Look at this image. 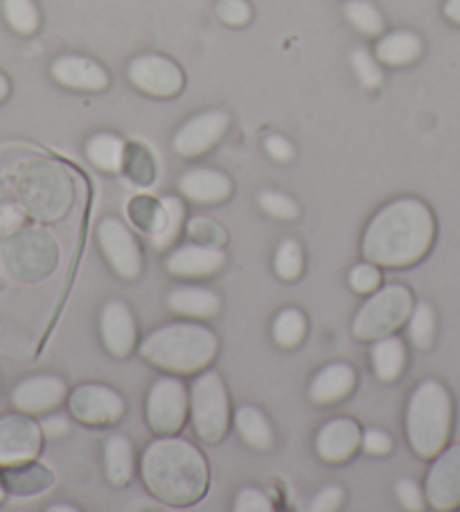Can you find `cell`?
I'll return each instance as SVG.
<instances>
[{"mask_svg":"<svg viewBox=\"0 0 460 512\" xmlns=\"http://www.w3.org/2000/svg\"><path fill=\"white\" fill-rule=\"evenodd\" d=\"M436 240V219L422 199L400 197L370 219L361 255L386 269H406L418 264Z\"/></svg>","mask_w":460,"mask_h":512,"instance_id":"1","label":"cell"},{"mask_svg":"<svg viewBox=\"0 0 460 512\" xmlns=\"http://www.w3.org/2000/svg\"><path fill=\"white\" fill-rule=\"evenodd\" d=\"M140 474L152 497L167 506H192L208 492V461L190 440L161 436L145 449Z\"/></svg>","mask_w":460,"mask_h":512,"instance_id":"2","label":"cell"},{"mask_svg":"<svg viewBox=\"0 0 460 512\" xmlns=\"http://www.w3.org/2000/svg\"><path fill=\"white\" fill-rule=\"evenodd\" d=\"M0 179L21 201L28 217L41 224L64 219L77 199L73 172L57 158L43 154H19L10 158L0 170Z\"/></svg>","mask_w":460,"mask_h":512,"instance_id":"3","label":"cell"},{"mask_svg":"<svg viewBox=\"0 0 460 512\" xmlns=\"http://www.w3.org/2000/svg\"><path fill=\"white\" fill-rule=\"evenodd\" d=\"M217 350V334L194 321L161 325L140 343V357L172 375H199L215 361Z\"/></svg>","mask_w":460,"mask_h":512,"instance_id":"4","label":"cell"},{"mask_svg":"<svg viewBox=\"0 0 460 512\" xmlns=\"http://www.w3.org/2000/svg\"><path fill=\"white\" fill-rule=\"evenodd\" d=\"M454 422V402L438 379H424L406 404V440L420 458H436L447 447Z\"/></svg>","mask_w":460,"mask_h":512,"instance_id":"5","label":"cell"},{"mask_svg":"<svg viewBox=\"0 0 460 512\" xmlns=\"http://www.w3.org/2000/svg\"><path fill=\"white\" fill-rule=\"evenodd\" d=\"M59 244L46 228L23 226L0 240V264L21 285L50 278L59 267Z\"/></svg>","mask_w":460,"mask_h":512,"instance_id":"6","label":"cell"},{"mask_svg":"<svg viewBox=\"0 0 460 512\" xmlns=\"http://www.w3.org/2000/svg\"><path fill=\"white\" fill-rule=\"evenodd\" d=\"M413 291L404 285H384L368 294L366 303L352 321V334L359 341H377L388 334H395L409 321L413 312Z\"/></svg>","mask_w":460,"mask_h":512,"instance_id":"7","label":"cell"},{"mask_svg":"<svg viewBox=\"0 0 460 512\" xmlns=\"http://www.w3.org/2000/svg\"><path fill=\"white\" fill-rule=\"evenodd\" d=\"M190 422L203 443L224 440L230 427V400L224 379L215 370H201L190 386Z\"/></svg>","mask_w":460,"mask_h":512,"instance_id":"8","label":"cell"},{"mask_svg":"<svg viewBox=\"0 0 460 512\" xmlns=\"http://www.w3.org/2000/svg\"><path fill=\"white\" fill-rule=\"evenodd\" d=\"M147 425L158 436H174L183 429L190 416V391L179 377L165 375L158 377L149 388L147 404Z\"/></svg>","mask_w":460,"mask_h":512,"instance_id":"9","label":"cell"},{"mask_svg":"<svg viewBox=\"0 0 460 512\" xmlns=\"http://www.w3.org/2000/svg\"><path fill=\"white\" fill-rule=\"evenodd\" d=\"M127 77L134 88L158 100L176 97L185 86L183 68L167 55L158 52H145L129 61Z\"/></svg>","mask_w":460,"mask_h":512,"instance_id":"10","label":"cell"},{"mask_svg":"<svg viewBox=\"0 0 460 512\" xmlns=\"http://www.w3.org/2000/svg\"><path fill=\"white\" fill-rule=\"evenodd\" d=\"M97 244L111 269L125 280H136L143 273V251L134 231L118 217H104L97 224Z\"/></svg>","mask_w":460,"mask_h":512,"instance_id":"11","label":"cell"},{"mask_svg":"<svg viewBox=\"0 0 460 512\" xmlns=\"http://www.w3.org/2000/svg\"><path fill=\"white\" fill-rule=\"evenodd\" d=\"M41 447L43 431L34 416L16 409L0 416V467L34 461Z\"/></svg>","mask_w":460,"mask_h":512,"instance_id":"12","label":"cell"},{"mask_svg":"<svg viewBox=\"0 0 460 512\" xmlns=\"http://www.w3.org/2000/svg\"><path fill=\"white\" fill-rule=\"evenodd\" d=\"M70 416L91 427L115 425L125 416V400L118 391L104 384H82L68 395Z\"/></svg>","mask_w":460,"mask_h":512,"instance_id":"13","label":"cell"},{"mask_svg":"<svg viewBox=\"0 0 460 512\" xmlns=\"http://www.w3.org/2000/svg\"><path fill=\"white\" fill-rule=\"evenodd\" d=\"M230 127V116L221 109L201 111L176 129L172 138L174 152L183 158H199L215 149Z\"/></svg>","mask_w":460,"mask_h":512,"instance_id":"14","label":"cell"},{"mask_svg":"<svg viewBox=\"0 0 460 512\" xmlns=\"http://www.w3.org/2000/svg\"><path fill=\"white\" fill-rule=\"evenodd\" d=\"M424 497L440 512L460 506V443L445 447L436 456L424 481Z\"/></svg>","mask_w":460,"mask_h":512,"instance_id":"15","label":"cell"},{"mask_svg":"<svg viewBox=\"0 0 460 512\" xmlns=\"http://www.w3.org/2000/svg\"><path fill=\"white\" fill-rule=\"evenodd\" d=\"M68 397V384L57 375H32L21 379L12 391V406L28 416H46Z\"/></svg>","mask_w":460,"mask_h":512,"instance_id":"16","label":"cell"},{"mask_svg":"<svg viewBox=\"0 0 460 512\" xmlns=\"http://www.w3.org/2000/svg\"><path fill=\"white\" fill-rule=\"evenodd\" d=\"M50 77L59 86L77 93H102L111 84L109 70L86 55H59L50 64Z\"/></svg>","mask_w":460,"mask_h":512,"instance_id":"17","label":"cell"},{"mask_svg":"<svg viewBox=\"0 0 460 512\" xmlns=\"http://www.w3.org/2000/svg\"><path fill=\"white\" fill-rule=\"evenodd\" d=\"M100 337L113 357L125 359L138 346V328L134 312L122 300H109L100 314Z\"/></svg>","mask_w":460,"mask_h":512,"instance_id":"18","label":"cell"},{"mask_svg":"<svg viewBox=\"0 0 460 512\" xmlns=\"http://www.w3.org/2000/svg\"><path fill=\"white\" fill-rule=\"evenodd\" d=\"M228 255L221 246L183 244L167 255L165 269L176 278H208L226 267Z\"/></svg>","mask_w":460,"mask_h":512,"instance_id":"19","label":"cell"},{"mask_svg":"<svg viewBox=\"0 0 460 512\" xmlns=\"http://www.w3.org/2000/svg\"><path fill=\"white\" fill-rule=\"evenodd\" d=\"M361 449V427L352 418H334L318 429L316 454L330 465L348 463Z\"/></svg>","mask_w":460,"mask_h":512,"instance_id":"20","label":"cell"},{"mask_svg":"<svg viewBox=\"0 0 460 512\" xmlns=\"http://www.w3.org/2000/svg\"><path fill=\"white\" fill-rule=\"evenodd\" d=\"M179 192L185 199L210 206V203L226 201L233 194V181L228 174L212 167H192L181 174Z\"/></svg>","mask_w":460,"mask_h":512,"instance_id":"21","label":"cell"},{"mask_svg":"<svg viewBox=\"0 0 460 512\" xmlns=\"http://www.w3.org/2000/svg\"><path fill=\"white\" fill-rule=\"evenodd\" d=\"M0 479H3L7 494L19 499L41 497V494H46L55 485V474H52L50 467L37 463V458L19 465L3 467L0 470Z\"/></svg>","mask_w":460,"mask_h":512,"instance_id":"22","label":"cell"},{"mask_svg":"<svg viewBox=\"0 0 460 512\" xmlns=\"http://www.w3.org/2000/svg\"><path fill=\"white\" fill-rule=\"evenodd\" d=\"M357 386V370L345 361H334L318 370L309 382V397L316 404H334L348 397Z\"/></svg>","mask_w":460,"mask_h":512,"instance_id":"23","label":"cell"},{"mask_svg":"<svg viewBox=\"0 0 460 512\" xmlns=\"http://www.w3.org/2000/svg\"><path fill=\"white\" fill-rule=\"evenodd\" d=\"M424 52V41L420 34L411 30H393L377 37L375 57L379 64L388 68H404L415 64Z\"/></svg>","mask_w":460,"mask_h":512,"instance_id":"24","label":"cell"},{"mask_svg":"<svg viewBox=\"0 0 460 512\" xmlns=\"http://www.w3.org/2000/svg\"><path fill=\"white\" fill-rule=\"evenodd\" d=\"M167 307H170L176 316H183V319L206 321L219 314L221 300L217 296V291H212L208 287L185 285L170 291V296H167Z\"/></svg>","mask_w":460,"mask_h":512,"instance_id":"25","label":"cell"},{"mask_svg":"<svg viewBox=\"0 0 460 512\" xmlns=\"http://www.w3.org/2000/svg\"><path fill=\"white\" fill-rule=\"evenodd\" d=\"M84 154L95 170L106 174H118L122 172V165H125L127 143L118 134L100 131V134H93L86 140Z\"/></svg>","mask_w":460,"mask_h":512,"instance_id":"26","label":"cell"},{"mask_svg":"<svg viewBox=\"0 0 460 512\" xmlns=\"http://www.w3.org/2000/svg\"><path fill=\"white\" fill-rule=\"evenodd\" d=\"M370 359H373V370L379 382L393 384L406 368V343L395 334H388V337L373 341Z\"/></svg>","mask_w":460,"mask_h":512,"instance_id":"27","label":"cell"},{"mask_svg":"<svg viewBox=\"0 0 460 512\" xmlns=\"http://www.w3.org/2000/svg\"><path fill=\"white\" fill-rule=\"evenodd\" d=\"M136 470L134 445L127 436L115 434L104 443V472L113 485H127Z\"/></svg>","mask_w":460,"mask_h":512,"instance_id":"28","label":"cell"},{"mask_svg":"<svg viewBox=\"0 0 460 512\" xmlns=\"http://www.w3.org/2000/svg\"><path fill=\"white\" fill-rule=\"evenodd\" d=\"M127 217L140 233L149 235L152 240L161 235L167 226V208L163 199L147 197V194H138V197L129 199Z\"/></svg>","mask_w":460,"mask_h":512,"instance_id":"29","label":"cell"},{"mask_svg":"<svg viewBox=\"0 0 460 512\" xmlns=\"http://www.w3.org/2000/svg\"><path fill=\"white\" fill-rule=\"evenodd\" d=\"M235 429L237 434L249 447L264 452V449L273 447V429L267 416L258 409V406L242 404L240 409L235 411Z\"/></svg>","mask_w":460,"mask_h":512,"instance_id":"30","label":"cell"},{"mask_svg":"<svg viewBox=\"0 0 460 512\" xmlns=\"http://www.w3.org/2000/svg\"><path fill=\"white\" fill-rule=\"evenodd\" d=\"M343 14L348 23L364 37H382L386 32L384 14L373 0H345Z\"/></svg>","mask_w":460,"mask_h":512,"instance_id":"31","label":"cell"},{"mask_svg":"<svg viewBox=\"0 0 460 512\" xmlns=\"http://www.w3.org/2000/svg\"><path fill=\"white\" fill-rule=\"evenodd\" d=\"M3 19L19 37H34L41 28V12L34 0H3Z\"/></svg>","mask_w":460,"mask_h":512,"instance_id":"32","label":"cell"},{"mask_svg":"<svg viewBox=\"0 0 460 512\" xmlns=\"http://www.w3.org/2000/svg\"><path fill=\"white\" fill-rule=\"evenodd\" d=\"M271 334L280 348H296L307 337V316L298 307H285L273 319Z\"/></svg>","mask_w":460,"mask_h":512,"instance_id":"33","label":"cell"},{"mask_svg":"<svg viewBox=\"0 0 460 512\" xmlns=\"http://www.w3.org/2000/svg\"><path fill=\"white\" fill-rule=\"evenodd\" d=\"M122 172H125L127 179L134 185H138V188H149V185H152L156 179L154 156L149 154V149L145 145L131 143V145H127Z\"/></svg>","mask_w":460,"mask_h":512,"instance_id":"34","label":"cell"},{"mask_svg":"<svg viewBox=\"0 0 460 512\" xmlns=\"http://www.w3.org/2000/svg\"><path fill=\"white\" fill-rule=\"evenodd\" d=\"M406 330H409V339L415 348L429 350L433 346V339H436V312L427 303V300H420V303L413 305V312L406 321Z\"/></svg>","mask_w":460,"mask_h":512,"instance_id":"35","label":"cell"},{"mask_svg":"<svg viewBox=\"0 0 460 512\" xmlns=\"http://www.w3.org/2000/svg\"><path fill=\"white\" fill-rule=\"evenodd\" d=\"M303 269H305L303 244L294 240V237L282 240L278 244L276 255H273V271H276V276L285 282H294L303 276Z\"/></svg>","mask_w":460,"mask_h":512,"instance_id":"36","label":"cell"},{"mask_svg":"<svg viewBox=\"0 0 460 512\" xmlns=\"http://www.w3.org/2000/svg\"><path fill=\"white\" fill-rule=\"evenodd\" d=\"M350 66L355 70L357 79L361 86L368 88V91H375L384 84V70L379 59L375 57L373 50L368 48H355L350 52Z\"/></svg>","mask_w":460,"mask_h":512,"instance_id":"37","label":"cell"},{"mask_svg":"<svg viewBox=\"0 0 460 512\" xmlns=\"http://www.w3.org/2000/svg\"><path fill=\"white\" fill-rule=\"evenodd\" d=\"M185 235L190 237L192 242L203 244V246H221L224 249L226 242H228V233L226 228L221 226L219 222L210 217H190L188 222H185Z\"/></svg>","mask_w":460,"mask_h":512,"instance_id":"38","label":"cell"},{"mask_svg":"<svg viewBox=\"0 0 460 512\" xmlns=\"http://www.w3.org/2000/svg\"><path fill=\"white\" fill-rule=\"evenodd\" d=\"M258 201L264 213L282 219V222H291V219H296L300 215L298 201L280 190H262Z\"/></svg>","mask_w":460,"mask_h":512,"instance_id":"39","label":"cell"},{"mask_svg":"<svg viewBox=\"0 0 460 512\" xmlns=\"http://www.w3.org/2000/svg\"><path fill=\"white\" fill-rule=\"evenodd\" d=\"M163 203L167 208V226L161 235L152 240L156 249H170L176 242V237H179L185 222V206L179 197H163Z\"/></svg>","mask_w":460,"mask_h":512,"instance_id":"40","label":"cell"},{"mask_svg":"<svg viewBox=\"0 0 460 512\" xmlns=\"http://www.w3.org/2000/svg\"><path fill=\"white\" fill-rule=\"evenodd\" d=\"M28 222V213L14 194H0V240L19 231Z\"/></svg>","mask_w":460,"mask_h":512,"instance_id":"41","label":"cell"},{"mask_svg":"<svg viewBox=\"0 0 460 512\" xmlns=\"http://www.w3.org/2000/svg\"><path fill=\"white\" fill-rule=\"evenodd\" d=\"M215 14L228 28H244L253 21V7L249 0H217Z\"/></svg>","mask_w":460,"mask_h":512,"instance_id":"42","label":"cell"},{"mask_svg":"<svg viewBox=\"0 0 460 512\" xmlns=\"http://www.w3.org/2000/svg\"><path fill=\"white\" fill-rule=\"evenodd\" d=\"M348 285L357 294H373L379 287H382V271H379L377 264L373 262H361L357 267H352L348 273Z\"/></svg>","mask_w":460,"mask_h":512,"instance_id":"43","label":"cell"},{"mask_svg":"<svg viewBox=\"0 0 460 512\" xmlns=\"http://www.w3.org/2000/svg\"><path fill=\"white\" fill-rule=\"evenodd\" d=\"M395 497L402 503L404 510L409 512H422L427 506V497L424 490L413 479H400L395 483Z\"/></svg>","mask_w":460,"mask_h":512,"instance_id":"44","label":"cell"},{"mask_svg":"<svg viewBox=\"0 0 460 512\" xmlns=\"http://www.w3.org/2000/svg\"><path fill=\"white\" fill-rule=\"evenodd\" d=\"M233 508L237 512H271L273 503L269 494L262 492L260 488H244L237 492Z\"/></svg>","mask_w":460,"mask_h":512,"instance_id":"45","label":"cell"},{"mask_svg":"<svg viewBox=\"0 0 460 512\" xmlns=\"http://www.w3.org/2000/svg\"><path fill=\"white\" fill-rule=\"evenodd\" d=\"M393 438L382 429H366L361 431V449L368 456H388L393 452Z\"/></svg>","mask_w":460,"mask_h":512,"instance_id":"46","label":"cell"},{"mask_svg":"<svg viewBox=\"0 0 460 512\" xmlns=\"http://www.w3.org/2000/svg\"><path fill=\"white\" fill-rule=\"evenodd\" d=\"M264 152H267L276 163H291L296 156V147L289 138L280 134H271L264 138Z\"/></svg>","mask_w":460,"mask_h":512,"instance_id":"47","label":"cell"},{"mask_svg":"<svg viewBox=\"0 0 460 512\" xmlns=\"http://www.w3.org/2000/svg\"><path fill=\"white\" fill-rule=\"evenodd\" d=\"M343 506V490L339 485H325V488L316 494L314 501L309 503L312 512H334Z\"/></svg>","mask_w":460,"mask_h":512,"instance_id":"48","label":"cell"},{"mask_svg":"<svg viewBox=\"0 0 460 512\" xmlns=\"http://www.w3.org/2000/svg\"><path fill=\"white\" fill-rule=\"evenodd\" d=\"M39 425L43 431V438H61L70 431V422L64 413H50V416L43 418Z\"/></svg>","mask_w":460,"mask_h":512,"instance_id":"49","label":"cell"},{"mask_svg":"<svg viewBox=\"0 0 460 512\" xmlns=\"http://www.w3.org/2000/svg\"><path fill=\"white\" fill-rule=\"evenodd\" d=\"M442 14H445V19L460 25V0H445V5H442Z\"/></svg>","mask_w":460,"mask_h":512,"instance_id":"50","label":"cell"},{"mask_svg":"<svg viewBox=\"0 0 460 512\" xmlns=\"http://www.w3.org/2000/svg\"><path fill=\"white\" fill-rule=\"evenodd\" d=\"M10 93H12V82H10V77H7L3 70H0V104H3L7 97H10Z\"/></svg>","mask_w":460,"mask_h":512,"instance_id":"51","label":"cell"},{"mask_svg":"<svg viewBox=\"0 0 460 512\" xmlns=\"http://www.w3.org/2000/svg\"><path fill=\"white\" fill-rule=\"evenodd\" d=\"M50 512H77L75 506H66V503H59V506H50Z\"/></svg>","mask_w":460,"mask_h":512,"instance_id":"52","label":"cell"},{"mask_svg":"<svg viewBox=\"0 0 460 512\" xmlns=\"http://www.w3.org/2000/svg\"><path fill=\"white\" fill-rule=\"evenodd\" d=\"M5 497H7V490H5V485H3V479H0V503L5 501Z\"/></svg>","mask_w":460,"mask_h":512,"instance_id":"53","label":"cell"}]
</instances>
